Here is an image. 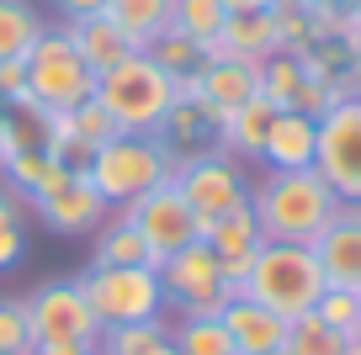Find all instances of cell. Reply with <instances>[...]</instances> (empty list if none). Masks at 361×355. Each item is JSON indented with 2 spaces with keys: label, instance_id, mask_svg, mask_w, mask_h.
Instances as JSON below:
<instances>
[{
  "label": "cell",
  "instance_id": "30bf717a",
  "mask_svg": "<svg viewBox=\"0 0 361 355\" xmlns=\"http://www.w3.org/2000/svg\"><path fill=\"white\" fill-rule=\"evenodd\" d=\"M27 313H32V334L37 344H64V340H102V318L90 313V297L80 287V276H54L27 297Z\"/></svg>",
  "mask_w": 361,
  "mask_h": 355
},
{
  "label": "cell",
  "instance_id": "f35d334b",
  "mask_svg": "<svg viewBox=\"0 0 361 355\" xmlns=\"http://www.w3.org/2000/svg\"><path fill=\"white\" fill-rule=\"evenodd\" d=\"M298 6H303V11H340L345 0H298Z\"/></svg>",
  "mask_w": 361,
  "mask_h": 355
},
{
  "label": "cell",
  "instance_id": "f1b7e54d",
  "mask_svg": "<svg viewBox=\"0 0 361 355\" xmlns=\"http://www.w3.org/2000/svg\"><path fill=\"white\" fill-rule=\"evenodd\" d=\"M287 355H345V334H335L329 323H319L314 313L287 323Z\"/></svg>",
  "mask_w": 361,
  "mask_h": 355
},
{
  "label": "cell",
  "instance_id": "5b68a950",
  "mask_svg": "<svg viewBox=\"0 0 361 355\" xmlns=\"http://www.w3.org/2000/svg\"><path fill=\"white\" fill-rule=\"evenodd\" d=\"M159 287H165V313L176 318H218L228 297H239V287H228L218 255L207 249V239H192L186 249L159 260Z\"/></svg>",
  "mask_w": 361,
  "mask_h": 355
},
{
  "label": "cell",
  "instance_id": "d4e9b609",
  "mask_svg": "<svg viewBox=\"0 0 361 355\" xmlns=\"http://www.w3.org/2000/svg\"><path fill=\"white\" fill-rule=\"evenodd\" d=\"M27 255V201L11 186H0V276L16 270Z\"/></svg>",
  "mask_w": 361,
  "mask_h": 355
},
{
  "label": "cell",
  "instance_id": "7c38bea8",
  "mask_svg": "<svg viewBox=\"0 0 361 355\" xmlns=\"http://www.w3.org/2000/svg\"><path fill=\"white\" fill-rule=\"evenodd\" d=\"M308 249H314L319 270H324V287L361 297V201H340L335 218L324 223V233Z\"/></svg>",
  "mask_w": 361,
  "mask_h": 355
},
{
  "label": "cell",
  "instance_id": "ba28073f",
  "mask_svg": "<svg viewBox=\"0 0 361 355\" xmlns=\"http://www.w3.org/2000/svg\"><path fill=\"white\" fill-rule=\"evenodd\" d=\"M170 186L180 191V201L197 212V239H202V228L213 218H224V212L245 207L250 201V175L239 159L228 154H192V159H180L176 170H170Z\"/></svg>",
  "mask_w": 361,
  "mask_h": 355
},
{
  "label": "cell",
  "instance_id": "836d02e7",
  "mask_svg": "<svg viewBox=\"0 0 361 355\" xmlns=\"http://www.w3.org/2000/svg\"><path fill=\"white\" fill-rule=\"evenodd\" d=\"M356 313H361V297H356V292H340V287H324V297L314 302V318L329 323L335 334H350Z\"/></svg>",
  "mask_w": 361,
  "mask_h": 355
},
{
  "label": "cell",
  "instance_id": "b9f144b4",
  "mask_svg": "<svg viewBox=\"0 0 361 355\" xmlns=\"http://www.w3.org/2000/svg\"><path fill=\"white\" fill-rule=\"evenodd\" d=\"M345 344H356V350H361V313H356V323H350V334H345Z\"/></svg>",
  "mask_w": 361,
  "mask_h": 355
},
{
  "label": "cell",
  "instance_id": "83f0119b",
  "mask_svg": "<svg viewBox=\"0 0 361 355\" xmlns=\"http://www.w3.org/2000/svg\"><path fill=\"white\" fill-rule=\"evenodd\" d=\"M224 0H176L170 6V27L176 32H186L192 43H207V37L224 32Z\"/></svg>",
  "mask_w": 361,
  "mask_h": 355
},
{
  "label": "cell",
  "instance_id": "44dd1931",
  "mask_svg": "<svg viewBox=\"0 0 361 355\" xmlns=\"http://www.w3.org/2000/svg\"><path fill=\"white\" fill-rule=\"evenodd\" d=\"M90 266H149V270H159V260H154V249L144 244V233H138L133 223H128L123 212L112 207V218L96 228V244H90Z\"/></svg>",
  "mask_w": 361,
  "mask_h": 355
},
{
  "label": "cell",
  "instance_id": "f546056e",
  "mask_svg": "<svg viewBox=\"0 0 361 355\" xmlns=\"http://www.w3.org/2000/svg\"><path fill=\"white\" fill-rule=\"evenodd\" d=\"M69 123H75V144H80V154H85V159L96 154L102 144H112V138L123 133V127L112 123V111H106L96 96H90V101H80V106L69 111Z\"/></svg>",
  "mask_w": 361,
  "mask_h": 355
},
{
  "label": "cell",
  "instance_id": "6da1fadb",
  "mask_svg": "<svg viewBox=\"0 0 361 355\" xmlns=\"http://www.w3.org/2000/svg\"><path fill=\"white\" fill-rule=\"evenodd\" d=\"M335 207L340 197L319 170H260V180H250V212L271 244H314Z\"/></svg>",
  "mask_w": 361,
  "mask_h": 355
},
{
  "label": "cell",
  "instance_id": "d590c367",
  "mask_svg": "<svg viewBox=\"0 0 361 355\" xmlns=\"http://www.w3.org/2000/svg\"><path fill=\"white\" fill-rule=\"evenodd\" d=\"M54 11L64 16V22H75V16H96V11H106V0H54Z\"/></svg>",
  "mask_w": 361,
  "mask_h": 355
},
{
  "label": "cell",
  "instance_id": "7a4b0ae2",
  "mask_svg": "<svg viewBox=\"0 0 361 355\" xmlns=\"http://www.w3.org/2000/svg\"><path fill=\"white\" fill-rule=\"evenodd\" d=\"M239 292H245L250 302H260V308H271L276 318H303V313H314V302L324 297V270H319L314 249L308 244H260L255 266L245 270V281H239Z\"/></svg>",
  "mask_w": 361,
  "mask_h": 355
},
{
  "label": "cell",
  "instance_id": "7bdbcfd3",
  "mask_svg": "<svg viewBox=\"0 0 361 355\" xmlns=\"http://www.w3.org/2000/svg\"><path fill=\"white\" fill-rule=\"evenodd\" d=\"M345 355H361V350H356V344H345Z\"/></svg>",
  "mask_w": 361,
  "mask_h": 355
},
{
  "label": "cell",
  "instance_id": "52a82bcc",
  "mask_svg": "<svg viewBox=\"0 0 361 355\" xmlns=\"http://www.w3.org/2000/svg\"><path fill=\"white\" fill-rule=\"evenodd\" d=\"M80 287H85L90 313L102 318V329L165 318V287L149 266H85Z\"/></svg>",
  "mask_w": 361,
  "mask_h": 355
},
{
  "label": "cell",
  "instance_id": "74e56055",
  "mask_svg": "<svg viewBox=\"0 0 361 355\" xmlns=\"http://www.w3.org/2000/svg\"><path fill=\"white\" fill-rule=\"evenodd\" d=\"M276 0H224V11H271Z\"/></svg>",
  "mask_w": 361,
  "mask_h": 355
},
{
  "label": "cell",
  "instance_id": "9a60e30c",
  "mask_svg": "<svg viewBox=\"0 0 361 355\" xmlns=\"http://www.w3.org/2000/svg\"><path fill=\"white\" fill-rule=\"evenodd\" d=\"M218 117L207 101H176V106L165 111V123L154 127L159 149L170 154V170L180 165V159H192V154H213L218 149Z\"/></svg>",
  "mask_w": 361,
  "mask_h": 355
},
{
  "label": "cell",
  "instance_id": "d6986e66",
  "mask_svg": "<svg viewBox=\"0 0 361 355\" xmlns=\"http://www.w3.org/2000/svg\"><path fill=\"white\" fill-rule=\"evenodd\" d=\"M64 37L75 43V54L85 58V64L96 69V75H102V69H112V64H123L128 54H138V48H133V37H128V32H123V27H117L106 11L64 22Z\"/></svg>",
  "mask_w": 361,
  "mask_h": 355
},
{
  "label": "cell",
  "instance_id": "4316f807",
  "mask_svg": "<svg viewBox=\"0 0 361 355\" xmlns=\"http://www.w3.org/2000/svg\"><path fill=\"white\" fill-rule=\"evenodd\" d=\"M170 334V318H144V323H117V329H102L96 350L102 355H144L149 344H159Z\"/></svg>",
  "mask_w": 361,
  "mask_h": 355
},
{
  "label": "cell",
  "instance_id": "277c9868",
  "mask_svg": "<svg viewBox=\"0 0 361 355\" xmlns=\"http://www.w3.org/2000/svg\"><path fill=\"white\" fill-rule=\"evenodd\" d=\"M85 175L112 207H128L133 197L170 180V154L159 149L154 133H117L112 144H102L85 159Z\"/></svg>",
  "mask_w": 361,
  "mask_h": 355
},
{
  "label": "cell",
  "instance_id": "d6a6232c",
  "mask_svg": "<svg viewBox=\"0 0 361 355\" xmlns=\"http://www.w3.org/2000/svg\"><path fill=\"white\" fill-rule=\"evenodd\" d=\"M48 165H54V154H48V149H37V144H27L22 154H11L0 170H6V186H11L16 197H22V201H32V191L43 186Z\"/></svg>",
  "mask_w": 361,
  "mask_h": 355
},
{
  "label": "cell",
  "instance_id": "2e32d148",
  "mask_svg": "<svg viewBox=\"0 0 361 355\" xmlns=\"http://www.w3.org/2000/svg\"><path fill=\"white\" fill-rule=\"evenodd\" d=\"M218 323H224V334L234 340L239 355H271V350H282V344H287V318H276L271 308L250 302L245 292L224 302Z\"/></svg>",
  "mask_w": 361,
  "mask_h": 355
},
{
  "label": "cell",
  "instance_id": "e0dca14e",
  "mask_svg": "<svg viewBox=\"0 0 361 355\" xmlns=\"http://www.w3.org/2000/svg\"><path fill=\"white\" fill-rule=\"evenodd\" d=\"M314 154H319V117L276 111L266 149H260V170H314Z\"/></svg>",
  "mask_w": 361,
  "mask_h": 355
},
{
  "label": "cell",
  "instance_id": "3957f363",
  "mask_svg": "<svg viewBox=\"0 0 361 355\" xmlns=\"http://www.w3.org/2000/svg\"><path fill=\"white\" fill-rule=\"evenodd\" d=\"M96 101L112 111L123 133H154L176 106V75H165L149 54H128L123 64L96 75Z\"/></svg>",
  "mask_w": 361,
  "mask_h": 355
},
{
  "label": "cell",
  "instance_id": "60d3db41",
  "mask_svg": "<svg viewBox=\"0 0 361 355\" xmlns=\"http://www.w3.org/2000/svg\"><path fill=\"white\" fill-rule=\"evenodd\" d=\"M345 16H350V32H361V0H345Z\"/></svg>",
  "mask_w": 361,
  "mask_h": 355
},
{
  "label": "cell",
  "instance_id": "4dcf8cb0",
  "mask_svg": "<svg viewBox=\"0 0 361 355\" xmlns=\"http://www.w3.org/2000/svg\"><path fill=\"white\" fill-rule=\"evenodd\" d=\"M144 54L154 58L165 75H197V69H202V43H192V37L176 32V27H170V32H159Z\"/></svg>",
  "mask_w": 361,
  "mask_h": 355
},
{
  "label": "cell",
  "instance_id": "9c48e42d",
  "mask_svg": "<svg viewBox=\"0 0 361 355\" xmlns=\"http://www.w3.org/2000/svg\"><path fill=\"white\" fill-rule=\"evenodd\" d=\"M314 170L340 201H361V96H340L319 117Z\"/></svg>",
  "mask_w": 361,
  "mask_h": 355
},
{
  "label": "cell",
  "instance_id": "603a6c76",
  "mask_svg": "<svg viewBox=\"0 0 361 355\" xmlns=\"http://www.w3.org/2000/svg\"><path fill=\"white\" fill-rule=\"evenodd\" d=\"M48 22L37 16L32 0H0V58H27Z\"/></svg>",
  "mask_w": 361,
  "mask_h": 355
},
{
  "label": "cell",
  "instance_id": "ac0fdd59",
  "mask_svg": "<svg viewBox=\"0 0 361 355\" xmlns=\"http://www.w3.org/2000/svg\"><path fill=\"white\" fill-rule=\"evenodd\" d=\"M271 106L266 96H250L245 106L224 111V123H218V154L239 159V165H260V149H266V133H271Z\"/></svg>",
  "mask_w": 361,
  "mask_h": 355
},
{
  "label": "cell",
  "instance_id": "484cf974",
  "mask_svg": "<svg viewBox=\"0 0 361 355\" xmlns=\"http://www.w3.org/2000/svg\"><path fill=\"white\" fill-rule=\"evenodd\" d=\"M170 340H176L180 355H239L218 318H176L170 323Z\"/></svg>",
  "mask_w": 361,
  "mask_h": 355
},
{
  "label": "cell",
  "instance_id": "8fae6325",
  "mask_svg": "<svg viewBox=\"0 0 361 355\" xmlns=\"http://www.w3.org/2000/svg\"><path fill=\"white\" fill-rule=\"evenodd\" d=\"M117 212H123V218L144 233V244L154 249V260L176 255V249H186V244L197 239V212L180 201V191L170 186V180H159L154 191L133 197L128 207H117Z\"/></svg>",
  "mask_w": 361,
  "mask_h": 355
},
{
  "label": "cell",
  "instance_id": "8d00e7d4",
  "mask_svg": "<svg viewBox=\"0 0 361 355\" xmlns=\"http://www.w3.org/2000/svg\"><path fill=\"white\" fill-rule=\"evenodd\" d=\"M32 355H102L96 344H85V340H64V344H37Z\"/></svg>",
  "mask_w": 361,
  "mask_h": 355
},
{
  "label": "cell",
  "instance_id": "1f68e13d",
  "mask_svg": "<svg viewBox=\"0 0 361 355\" xmlns=\"http://www.w3.org/2000/svg\"><path fill=\"white\" fill-rule=\"evenodd\" d=\"M37 334H32V313L27 297H0V355H32Z\"/></svg>",
  "mask_w": 361,
  "mask_h": 355
},
{
  "label": "cell",
  "instance_id": "cb8c5ba5",
  "mask_svg": "<svg viewBox=\"0 0 361 355\" xmlns=\"http://www.w3.org/2000/svg\"><path fill=\"white\" fill-rule=\"evenodd\" d=\"M303 58L298 54H271V58H260V96L271 101L276 111H287L298 101V90H303Z\"/></svg>",
  "mask_w": 361,
  "mask_h": 355
},
{
  "label": "cell",
  "instance_id": "7402d4cb",
  "mask_svg": "<svg viewBox=\"0 0 361 355\" xmlns=\"http://www.w3.org/2000/svg\"><path fill=\"white\" fill-rule=\"evenodd\" d=\"M170 6L176 0H106V16L133 37V48L144 54L159 32H170Z\"/></svg>",
  "mask_w": 361,
  "mask_h": 355
},
{
  "label": "cell",
  "instance_id": "ab89813d",
  "mask_svg": "<svg viewBox=\"0 0 361 355\" xmlns=\"http://www.w3.org/2000/svg\"><path fill=\"white\" fill-rule=\"evenodd\" d=\"M144 355H180V350H176V340H170V334H165V340H159V344H149Z\"/></svg>",
  "mask_w": 361,
  "mask_h": 355
},
{
  "label": "cell",
  "instance_id": "e575fe53",
  "mask_svg": "<svg viewBox=\"0 0 361 355\" xmlns=\"http://www.w3.org/2000/svg\"><path fill=\"white\" fill-rule=\"evenodd\" d=\"M0 101L32 111V96H27V58H0Z\"/></svg>",
  "mask_w": 361,
  "mask_h": 355
},
{
  "label": "cell",
  "instance_id": "ee69618b",
  "mask_svg": "<svg viewBox=\"0 0 361 355\" xmlns=\"http://www.w3.org/2000/svg\"><path fill=\"white\" fill-rule=\"evenodd\" d=\"M0 127H6V111H0Z\"/></svg>",
  "mask_w": 361,
  "mask_h": 355
},
{
  "label": "cell",
  "instance_id": "5bb4252c",
  "mask_svg": "<svg viewBox=\"0 0 361 355\" xmlns=\"http://www.w3.org/2000/svg\"><path fill=\"white\" fill-rule=\"evenodd\" d=\"M202 239H207V249L218 255V270H224L228 287H239V281H245V270L255 266L260 244H266V233H260L250 201H245V207H234V212H224V218H213V223L202 228Z\"/></svg>",
  "mask_w": 361,
  "mask_h": 355
},
{
  "label": "cell",
  "instance_id": "8992f818",
  "mask_svg": "<svg viewBox=\"0 0 361 355\" xmlns=\"http://www.w3.org/2000/svg\"><path fill=\"white\" fill-rule=\"evenodd\" d=\"M27 96L37 111H75L80 101L96 96V69L75 54L64 27H48L27 54Z\"/></svg>",
  "mask_w": 361,
  "mask_h": 355
},
{
  "label": "cell",
  "instance_id": "ffe728a7",
  "mask_svg": "<svg viewBox=\"0 0 361 355\" xmlns=\"http://www.w3.org/2000/svg\"><path fill=\"white\" fill-rule=\"evenodd\" d=\"M197 90L224 117V111L245 106L250 96H260V64H250V58H213V64L197 69Z\"/></svg>",
  "mask_w": 361,
  "mask_h": 355
},
{
  "label": "cell",
  "instance_id": "4fadbf2b",
  "mask_svg": "<svg viewBox=\"0 0 361 355\" xmlns=\"http://www.w3.org/2000/svg\"><path fill=\"white\" fill-rule=\"evenodd\" d=\"M27 207H32L37 218H43V228H54V233H90V228H102V223L112 218V201L90 186L85 165H75L64 186L48 191V197H32Z\"/></svg>",
  "mask_w": 361,
  "mask_h": 355
}]
</instances>
